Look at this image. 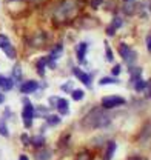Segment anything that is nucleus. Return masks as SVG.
<instances>
[{
	"label": "nucleus",
	"mask_w": 151,
	"mask_h": 160,
	"mask_svg": "<svg viewBox=\"0 0 151 160\" xmlns=\"http://www.w3.org/2000/svg\"><path fill=\"white\" fill-rule=\"evenodd\" d=\"M82 126L85 129H96V128H107L111 123V116L103 108H93L83 119Z\"/></svg>",
	"instance_id": "f257e3e1"
},
{
	"label": "nucleus",
	"mask_w": 151,
	"mask_h": 160,
	"mask_svg": "<svg viewBox=\"0 0 151 160\" xmlns=\"http://www.w3.org/2000/svg\"><path fill=\"white\" fill-rule=\"evenodd\" d=\"M77 8H79V6H77V3H76L74 0H65V2H62V3L59 5V8H57V14H59L60 17L66 19V17H70V16L76 14Z\"/></svg>",
	"instance_id": "f03ea898"
},
{
	"label": "nucleus",
	"mask_w": 151,
	"mask_h": 160,
	"mask_svg": "<svg viewBox=\"0 0 151 160\" xmlns=\"http://www.w3.org/2000/svg\"><path fill=\"white\" fill-rule=\"evenodd\" d=\"M120 105H125V99L119 97V96H107V97L102 99V108L103 109H111V108L120 106Z\"/></svg>",
	"instance_id": "7ed1b4c3"
},
{
	"label": "nucleus",
	"mask_w": 151,
	"mask_h": 160,
	"mask_svg": "<svg viewBox=\"0 0 151 160\" xmlns=\"http://www.w3.org/2000/svg\"><path fill=\"white\" fill-rule=\"evenodd\" d=\"M22 117H23V122H25V126L29 128L33 125V117H34V108L33 105L26 100L25 102V106H23V111H22Z\"/></svg>",
	"instance_id": "20e7f679"
},
{
	"label": "nucleus",
	"mask_w": 151,
	"mask_h": 160,
	"mask_svg": "<svg viewBox=\"0 0 151 160\" xmlns=\"http://www.w3.org/2000/svg\"><path fill=\"white\" fill-rule=\"evenodd\" d=\"M39 88V83L36 80H28V82H25L22 86H20V92H23V94H31V92H36Z\"/></svg>",
	"instance_id": "39448f33"
},
{
	"label": "nucleus",
	"mask_w": 151,
	"mask_h": 160,
	"mask_svg": "<svg viewBox=\"0 0 151 160\" xmlns=\"http://www.w3.org/2000/svg\"><path fill=\"white\" fill-rule=\"evenodd\" d=\"M136 8H137L136 0H123V3H122V9L127 16H133L136 12Z\"/></svg>",
	"instance_id": "423d86ee"
},
{
	"label": "nucleus",
	"mask_w": 151,
	"mask_h": 160,
	"mask_svg": "<svg viewBox=\"0 0 151 160\" xmlns=\"http://www.w3.org/2000/svg\"><path fill=\"white\" fill-rule=\"evenodd\" d=\"M73 72H74V76H76V77H77L79 80H80V82H82V83H83L85 86H88V88L91 86V77H90L88 74H85V72H83L82 69H79V68H74V69H73Z\"/></svg>",
	"instance_id": "0eeeda50"
},
{
	"label": "nucleus",
	"mask_w": 151,
	"mask_h": 160,
	"mask_svg": "<svg viewBox=\"0 0 151 160\" xmlns=\"http://www.w3.org/2000/svg\"><path fill=\"white\" fill-rule=\"evenodd\" d=\"M56 108L59 109V112H60L62 116L68 114V111H70V106H68V100H65V99H57Z\"/></svg>",
	"instance_id": "6e6552de"
},
{
	"label": "nucleus",
	"mask_w": 151,
	"mask_h": 160,
	"mask_svg": "<svg viewBox=\"0 0 151 160\" xmlns=\"http://www.w3.org/2000/svg\"><path fill=\"white\" fill-rule=\"evenodd\" d=\"M13 86H14V80L0 76V88L3 91H9V89H13Z\"/></svg>",
	"instance_id": "1a4fd4ad"
},
{
	"label": "nucleus",
	"mask_w": 151,
	"mask_h": 160,
	"mask_svg": "<svg viewBox=\"0 0 151 160\" xmlns=\"http://www.w3.org/2000/svg\"><path fill=\"white\" fill-rule=\"evenodd\" d=\"M51 156H53L51 149L43 148V149H39L37 151V154H36V160H49L51 159Z\"/></svg>",
	"instance_id": "9d476101"
},
{
	"label": "nucleus",
	"mask_w": 151,
	"mask_h": 160,
	"mask_svg": "<svg viewBox=\"0 0 151 160\" xmlns=\"http://www.w3.org/2000/svg\"><path fill=\"white\" fill-rule=\"evenodd\" d=\"M122 26V19H119V17H116V19L113 20V23L107 28V34L108 36H114V32H116V29L117 28H120Z\"/></svg>",
	"instance_id": "9b49d317"
},
{
	"label": "nucleus",
	"mask_w": 151,
	"mask_h": 160,
	"mask_svg": "<svg viewBox=\"0 0 151 160\" xmlns=\"http://www.w3.org/2000/svg\"><path fill=\"white\" fill-rule=\"evenodd\" d=\"M86 49H88V43H86V42H82V43L77 46V59H79V62H83L85 54H86Z\"/></svg>",
	"instance_id": "f8f14e48"
},
{
	"label": "nucleus",
	"mask_w": 151,
	"mask_h": 160,
	"mask_svg": "<svg viewBox=\"0 0 151 160\" xmlns=\"http://www.w3.org/2000/svg\"><path fill=\"white\" fill-rule=\"evenodd\" d=\"M128 71H130V74H131L133 82L139 80L140 76H142V68H139V66H131V68H128Z\"/></svg>",
	"instance_id": "ddd939ff"
},
{
	"label": "nucleus",
	"mask_w": 151,
	"mask_h": 160,
	"mask_svg": "<svg viewBox=\"0 0 151 160\" xmlns=\"http://www.w3.org/2000/svg\"><path fill=\"white\" fill-rule=\"evenodd\" d=\"M114 151H116V142H110V143H108V148H107V152H105V156H103V160L113 159Z\"/></svg>",
	"instance_id": "4468645a"
},
{
	"label": "nucleus",
	"mask_w": 151,
	"mask_h": 160,
	"mask_svg": "<svg viewBox=\"0 0 151 160\" xmlns=\"http://www.w3.org/2000/svg\"><path fill=\"white\" fill-rule=\"evenodd\" d=\"M119 52H120V56H122L123 59L127 60L128 59V56H130V52H131V49H130V46H128L127 43H120V46H119Z\"/></svg>",
	"instance_id": "2eb2a0df"
},
{
	"label": "nucleus",
	"mask_w": 151,
	"mask_h": 160,
	"mask_svg": "<svg viewBox=\"0 0 151 160\" xmlns=\"http://www.w3.org/2000/svg\"><path fill=\"white\" fill-rule=\"evenodd\" d=\"M62 52H63V46L59 43L56 48L51 51V54H49V59H51V60H57L59 57H60V54H62Z\"/></svg>",
	"instance_id": "dca6fc26"
},
{
	"label": "nucleus",
	"mask_w": 151,
	"mask_h": 160,
	"mask_svg": "<svg viewBox=\"0 0 151 160\" xmlns=\"http://www.w3.org/2000/svg\"><path fill=\"white\" fill-rule=\"evenodd\" d=\"M147 86H148V83H147L145 80H142V79H139V80H136V82H134V89H136L137 92L143 91Z\"/></svg>",
	"instance_id": "f3484780"
},
{
	"label": "nucleus",
	"mask_w": 151,
	"mask_h": 160,
	"mask_svg": "<svg viewBox=\"0 0 151 160\" xmlns=\"http://www.w3.org/2000/svg\"><path fill=\"white\" fill-rule=\"evenodd\" d=\"M3 51H5V54H6L9 59H16V49L13 48V45L5 46V48H3Z\"/></svg>",
	"instance_id": "a211bd4d"
},
{
	"label": "nucleus",
	"mask_w": 151,
	"mask_h": 160,
	"mask_svg": "<svg viewBox=\"0 0 151 160\" xmlns=\"http://www.w3.org/2000/svg\"><path fill=\"white\" fill-rule=\"evenodd\" d=\"M45 66H46V59H40L37 62V72L40 76L45 74Z\"/></svg>",
	"instance_id": "6ab92c4d"
},
{
	"label": "nucleus",
	"mask_w": 151,
	"mask_h": 160,
	"mask_svg": "<svg viewBox=\"0 0 151 160\" xmlns=\"http://www.w3.org/2000/svg\"><path fill=\"white\" fill-rule=\"evenodd\" d=\"M46 122H48V125L54 126V125H59V123H60V117H59V116H46Z\"/></svg>",
	"instance_id": "aec40b11"
},
{
	"label": "nucleus",
	"mask_w": 151,
	"mask_h": 160,
	"mask_svg": "<svg viewBox=\"0 0 151 160\" xmlns=\"http://www.w3.org/2000/svg\"><path fill=\"white\" fill-rule=\"evenodd\" d=\"M34 146H43V143H45V139L42 137V136H36V137H33V139L29 140Z\"/></svg>",
	"instance_id": "412c9836"
},
{
	"label": "nucleus",
	"mask_w": 151,
	"mask_h": 160,
	"mask_svg": "<svg viewBox=\"0 0 151 160\" xmlns=\"http://www.w3.org/2000/svg\"><path fill=\"white\" fill-rule=\"evenodd\" d=\"M13 77H14V80L22 79V69H20V65H16V66H14V69H13Z\"/></svg>",
	"instance_id": "4be33fe9"
},
{
	"label": "nucleus",
	"mask_w": 151,
	"mask_h": 160,
	"mask_svg": "<svg viewBox=\"0 0 151 160\" xmlns=\"http://www.w3.org/2000/svg\"><path fill=\"white\" fill-rule=\"evenodd\" d=\"M110 83H119V80L117 79H114V77H103V79L99 82V85H110Z\"/></svg>",
	"instance_id": "5701e85b"
},
{
	"label": "nucleus",
	"mask_w": 151,
	"mask_h": 160,
	"mask_svg": "<svg viewBox=\"0 0 151 160\" xmlns=\"http://www.w3.org/2000/svg\"><path fill=\"white\" fill-rule=\"evenodd\" d=\"M76 160H91V154H90L88 151H82V152L77 154Z\"/></svg>",
	"instance_id": "b1692460"
},
{
	"label": "nucleus",
	"mask_w": 151,
	"mask_h": 160,
	"mask_svg": "<svg viewBox=\"0 0 151 160\" xmlns=\"http://www.w3.org/2000/svg\"><path fill=\"white\" fill-rule=\"evenodd\" d=\"M71 96H73V99L74 100H82L83 99V96H85V92H83L82 89H74V91L71 92Z\"/></svg>",
	"instance_id": "393cba45"
},
{
	"label": "nucleus",
	"mask_w": 151,
	"mask_h": 160,
	"mask_svg": "<svg viewBox=\"0 0 151 160\" xmlns=\"http://www.w3.org/2000/svg\"><path fill=\"white\" fill-rule=\"evenodd\" d=\"M105 49H107V60L108 62H113L114 60V56H113V51H111V48H110V45L105 42Z\"/></svg>",
	"instance_id": "a878e982"
},
{
	"label": "nucleus",
	"mask_w": 151,
	"mask_h": 160,
	"mask_svg": "<svg viewBox=\"0 0 151 160\" xmlns=\"http://www.w3.org/2000/svg\"><path fill=\"white\" fill-rule=\"evenodd\" d=\"M0 134H2L3 137H8V136H9V132H8V128H6L5 122H2V120H0Z\"/></svg>",
	"instance_id": "bb28decb"
},
{
	"label": "nucleus",
	"mask_w": 151,
	"mask_h": 160,
	"mask_svg": "<svg viewBox=\"0 0 151 160\" xmlns=\"http://www.w3.org/2000/svg\"><path fill=\"white\" fill-rule=\"evenodd\" d=\"M8 45H11V43H9V39H8L6 36L0 34V48L3 49V48H5V46H8Z\"/></svg>",
	"instance_id": "cd10ccee"
},
{
	"label": "nucleus",
	"mask_w": 151,
	"mask_h": 160,
	"mask_svg": "<svg viewBox=\"0 0 151 160\" xmlns=\"http://www.w3.org/2000/svg\"><path fill=\"white\" fill-rule=\"evenodd\" d=\"M102 3H103V0H90V5H91L93 9H97Z\"/></svg>",
	"instance_id": "c85d7f7f"
},
{
	"label": "nucleus",
	"mask_w": 151,
	"mask_h": 160,
	"mask_svg": "<svg viewBox=\"0 0 151 160\" xmlns=\"http://www.w3.org/2000/svg\"><path fill=\"white\" fill-rule=\"evenodd\" d=\"M113 74L114 76H119V74H120V65H116V66H114L113 68Z\"/></svg>",
	"instance_id": "c756f323"
},
{
	"label": "nucleus",
	"mask_w": 151,
	"mask_h": 160,
	"mask_svg": "<svg viewBox=\"0 0 151 160\" xmlns=\"http://www.w3.org/2000/svg\"><path fill=\"white\" fill-rule=\"evenodd\" d=\"M71 88H73L71 83H65V85H62V89H63V91H71Z\"/></svg>",
	"instance_id": "7c9ffc66"
},
{
	"label": "nucleus",
	"mask_w": 151,
	"mask_h": 160,
	"mask_svg": "<svg viewBox=\"0 0 151 160\" xmlns=\"http://www.w3.org/2000/svg\"><path fill=\"white\" fill-rule=\"evenodd\" d=\"M147 48H148V51L151 52V32L148 34V37H147Z\"/></svg>",
	"instance_id": "2f4dec72"
},
{
	"label": "nucleus",
	"mask_w": 151,
	"mask_h": 160,
	"mask_svg": "<svg viewBox=\"0 0 151 160\" xmlns=\"http://www.w3.org/2000/svg\"><path fill=\"white\" fill-rule=\"evenodd\" d=\"M22 140H23V143H25V145H28V143H29V137H28V136H26V134H23V136H22Z\"/></svg>",
	"instance_id": "473e14b6"
},
{
	"label": "nucleus",
	"mask_w": 151,
	"mask_h": 160,
	"mask_svg": "<svg viewBox=\"0 0 151 160\" xmlns=\"http://www.w3.org/2000/svg\"><path fill=\"white\" fill-rule=\"evenodd\" d=\"M3 102H5V96H3V94H2V92H0V105H2V103H3Z\"/></svg>",
	"instance_id": "72a5a7b5"
},
{
	"label": "nucleus",
	"mask_w": 151,
	"mask_h": 160,
	"mask_svg": "<svg viewBox=\"0 0 151 160\" xmlns=\"http://www.w3.org/2000/svg\"><path fill=\"white\" fill-rule=\"evenodd\" d=\"M19 160H29V159H28L26 156H20V157H19Z\"/></svg>",
	"instance_id": "f704fd0d"
},
{
	"label": "nucleus",
	"mask_w": 151,
	"mask_h": 160,
	"mask_svg": "<svg viewBox=\"0 0 151 160\" xmlns=\"http://www.w3.org/2000/svg\"><path fill=\"white\" fill-rule=\"evenodd\" d=\"M130 160H145V159H140V157H131Z\"/></svg>",
	"instance_id": "c9c22d12"
},
{
	"label": "nucleus",
	"mask_w": 151,
	"mask_h": 160,
	"mask_svg": "<svg viewBox=\"0 0 151 160\" xmlns=\"http://www.w3.org/2000/svg\"><path fill=\"white\" fill-rule=\"evenodd\" d=\"M150 11H151V5H150Z\"/></svg>",
	"instance_id": "e433bc0d"
},
{
	"label": "nucleus",
	"mask_w": 151,
	"mask_h": 160,
	"mask_svg": "<svg viewBox=\"0 0 151 160\" xmlns=\"http://www.w3.org/2000/svg\"><path fill=\"white\" fill-rule=\"evenodd\" d=\"M150 97H151V92H150Z\"/></svg>",
	"instance_id": "4c0bfd02"
}]
</instances>
